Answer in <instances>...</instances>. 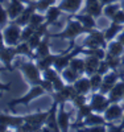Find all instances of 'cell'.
<instances>
[{
	"label": "cell",
	"instance_id": "obj_60",
	"mask_svg": "<svg viewBox=\"0 0 124 132\" xmlns=\"http://www.w3.org/2000/svg\"><path fill=\"white\" fill-rule=\"evenodd\" d=\"M120 4H121V8L124 9V0H121V2H120Z\"/></svg>",
	"mask_w": 124,
	"mask_h": 132
},
{
	"label": "cell",
	"instance_id": "obj_46",
	"mask_svg": "<svg viewBox=\"0 0 124 132\" xmlns=\"http://www.w3.org/2000/svg\"><path fill=\"white\" fill-rule=\"evenodd\" d=\"M111 69H110V66L107 65V62L104 61V60H100V62H99V66H98V70H96V73H99V74H102V75H106L108 71H110Z\"/></svg>",
	"mask_w": 124,
	"mask_h": 132
},
{
	"label": "cell",
	"instance_id": "obj_42",
	"mask_svg": "<svg viewBox=\"0 0 124 132\" xmlns=\"http://www.w3.org/2000/svg\"><path fill=\"white\" fill-rule=\"evenodd\" d=\"M42 74H44V79H48V81H50V82H53V81L58 77V71L54 70L53 68L46 69L45 71H42Z\"/></svg>",
	"mask_w": 124,
	"mask_h": 132
},
{
	"label": "cell",
	"instance_id": "obj_41",
	"mask_svg": "<svg viewBox=\"0 0 124 132\" xmlns=\"http://www.w3.org/2000/svg\"><path fill=\"white\" fill-rule=\"evenodd\" d=\"M41 41H42V36H40L37 32H35V33L32 35V37L28 40V44H29V46H30L33 50H36Z\"/></svg>",
	"mask_w": 124,
	"mask_h": 132
},
{
	"label": "cell",
	"instance_id": "obj_19",
	"mask_svg": "<svg viewBox=\"0 0 124 132\" xmlns=\"http://www.w3.org/2000/svg\"><path fill=\"white\" fill-rule=\"evenodd\" d=\"M0 123H4L12 128H19L24 123V116H12L7 114H0Z\"/></svg>",
	"mask_w": 124,
	"mask_h": 132
},
{
	"label": "cell",
	"instance_id": "obj_61",
	"mask_svg": "<svg viewBox=\"0 0 124 132\" xmlns=\"http://www.w3.org/2000/svg\"><path fill=\"white\" fill-rule=\"evenodd\" d=\"M3 96V91H0V98H2Z\"/></svg>",
	"mask_w": 124,
	"mask_h": 132
},
{
	"label": "cell",
	"instance_id": "obj_11",
	"mask_svg": "<svg viewBox=\"0 0 124 132\" xmlns=\"http://www.w3.org/2000/svg\"><path fill=\"white\" fill-rule=\"evenodd\" d=\"M49 114H50V110L49 111H45V112H36L32 115H27V116H24V122H28L33 126H36L41 131L42 126L46 123V119H48Z\"/></svg>",
	"mask_w": 124,
	"mask_h": 132
},
{
	"label": "cell",
	"instance_id": "obj_8",
	"mask_svg": "<svg viewBox=\"0 0 124 132\" xmlns=\"http://www.w3.org/2000/svg\"><path fill=\"white\" fill-rule=\"evenodd\" d=\"M75 89H74V85L69 83V85H65V87H62L61 90L58 91H54L53 96H54V101L58 102L60 104H65V102L70 101L71 96L75 94Z\"/></svg>",
	"mask_w": 124,
	"mask_h": 132
},
{
	"label": "cell",
	"instance_id": "obj_6",
	"mask_svg": "<svg viewBox=\"0 0 124 132\" xmlns=\"http://www.w3.org/2000/svg\"><path fill=\"white\" fill-rule=\"evenodd\" d=\"M110 104H111L110 99H108V98H106V95H104V94L99 93V91L93 93V95H91V102H90V106H91L93 111L102 114V112H104V111H106L107 107H108Z\"/></svg>",
	"mask_w": 124,
	"mask_h": 132
},
{
	"label": "cell",
	"instance_id": "obj_9",
	"mask_svg": "<svg viewBox=\"0 0 124 132\" xmlns=\"http://www.w3.org/2000/svg\"><path fill=\"white\" fill-rule=\"evenodd\" d=\"M37 11V2L36 0H32V2L24 8V11L20 13V16L16 19V20H12L15 21L16 24H19L20 27H25L29 24V20H30V16L33 12H36Z\"/></svg>",
	"mask_w": 124,
	"mask_h": 132
},
{
	"label": "cell",
	"instance_id": "obj_30",
	"mask_svg": "<svg viewBox=\"0 0 124 132\" xmlns=\"http://www.w3.org/2000/svg\"><path fill=\"white\" fill-rule=\"evenodd\" d=\"M88 78H90V83H91V91L93 93L99 91L100 86L103 83V75L99 74V73H94L93 75H90Z\"/></svg>",
	"mask_w": 124,
	"mask_h": 132
},
{
	"label": "cell",
	"instance_id": "obj_31",
	"mask_svg": "<svg viewBox=\"0 0 124 132\" xmlns=\"http://www.w3.org/2000/svg\"><path fill=\"white\" fill-rule=\"evenodd\" d=\"M121 8V4L118 2V3H112V4H107V5H104V8H103V15L107 17V19H112L114 17V15L118 12V11Z\"/></svg>",
	"mask_w": 124,
	"mask_h": 132
},
{
	"label": "cell",
	"instance_id": "obj_21",
	"mask_svg": "<svg viewBox=\"0 0 124 132\" xmlns=\"http://www.w3.org/2000/svg\"><path fill=\"white\" fill-rule=\"evenodd\" d=\"M100 60L94 57V56H87L85 60V74L86 75H93L94 73H96L98 66H99Z\"/></svg>",
	"mask_w": 124,
	"mask_h": 132
},
{
	"label": "cell",
	"instance_id": "obj_7",
	"mask_svg": "<svg viewBox=\"0 0 124 132\" xmlns=\"http://www.w3.org/2000/svg\"><path fill=\"white\" fill-rule=\"evenodd\" d=\"M123 115H124V106H120L119 103H111L103 112V116L107 120V123H114L116 120H121Z\"/></svg>",
	"mask_w": 124,
	"mask_h": 132
},
{
	"label": "cell",
	"instance_id": "obj_36",
	"mask_svg": "<svg viewBox=\"0 0 124 132\" xmlns=\"http://www.w3.org/2000/svg\"><path fill=\"white\" fill-rule=\"evenodd\" d=\"M45 21H46V19H45L44 15L37 13V12H33L32 16H30V20H29V24H28V25H30V27H33V28L36 29V28L40 27L42 23H45Z\"/></svg>",
	"mask_w": 124,
	"mask_h": 132
},
{
	"label": "cell",
	"instance_id": "obj_54",
	"mask_svg": "<svg viewBox=\"0 0 124 132\" xmlns=\"http://www.w3.org/2000/svg\"><path fill=\"white\" fill-rule=\"evenodd\" d=\"M8 129V126L4 124V123H0V132H5Z\"/></svg>",
	"mask_w": 124,
	"mask_h": 132
},
{
	"label": "cell",
	"instance_id": "obj_35",
	"mask_svg": "<svg viewBox=\"0 0 124 132\" xmlns=\"http://www.w3.org/2000/svg\"><path fill=\"white\" fill-rule=\"evenodd\" d=\"M93 112V108H91V106L90 104H83V106H81V107H78V114H77V122H82V120L86 118V116H88L90 114Z\"/></svg>",
	"mask_w": 124,
	"mask_h": 132
},
{
	"label": "cell",
	"instance_id": "obj_34",
	"mask_svg": "<svg viewBox=\"0 0 124 132\" xmlns=\"http://www.w3.org/2000/svg\"><path fill=\"white\" fill-rule=\"evenodd\" d=\"M70 68L74 69L77 73H79L81 75L85 74V60L78 58V57H74V58L70 61Z\"/></svg>",
	"mask_w": 124,
	"mask_h": 132
},
{
	"label": "cell",
	"instance_id": "obj_12",
	"mask_svg": "<svg viewBox=\"0 0 124 132\" xmlns=\"http://www.w3.org/2000/svg\"><path fill=\"white\" fill-rule=\"evenodd\" d=\"M58 106H60V103L54 101L53 106L50 107V114H49V116L46 119V123H45L48 128H50L52 132L61 131L60 129V126H58V120H57V110H58Z\"/></svg>",
	"mask_w": 124,
	"mask_h": 132
},
{
	"label": "cell",
	"instance_id": "obj_58",
	"mask_svg": "<svg viewBox=\"0 0 124 132\" xmlns=\"http://www.w3.org/2000/svg\"><path fill=\"white\" fill-rule=\"evenodd\" d=\"M4 46H5V45H4V42H0V50H2Z\"/></svg>",
	"mask_w": 124,
	"mask_h": 132
},
{
	"label": "cell",
	"instance_id": "obj_47",
	"mask_svg": "<svg viewBox=\"0 0 124 132\" xmlns=\"http://www.w3.org/2000/svg\"><path fill=\"white\" fill-rule=\"evenodd\" d=\"M52 83H53V89H54V91H58V90L62 89V87H65V79L62 78V75H61V77L58 75Z\"/></svg>",
	"mask_w": 124,
	"mask_h": 132
},
{
	"label": "cell",
	"instance_id": "obj_33",
	"mask_svg": "<svg viewBox=\"0 0 124 132\" xmlns=\"http://www.w3.org/2000/svg\"><path fill=\"white\" fill-rule=\"evenodd\" d=\"M121 75H123V74H119L118 70H110L106 75H103V82L114 86V85L121 78Z\"/></svg>",
	"mask_w": 124,
	"mask_h": 132
},
{
	"label": "cell",
	"instance_id": "obj_14",
	"mask_svg": "<svg viewBox=\"0 0 124 132\" xmlns=\"http://www.w3.org/2000/svg\"><path fill=\"white\" fill-rule=\"evenodd\" d=\"M102 124H108L107 123V120L104 119V116H102V115H99V112L96 114H94V112H91L88 116H86L82 122H81V127L79 128H82V127H88V126H102ZM78 128V129H79Z\"/></svg>",
	"mask_w": 124,
	"mask_h": 132
},
{
	"label": "cell",
	"instance_id": "obj_5",
	"mask_svg": "<svg viewBox=\"0 0 124 132\" xmlns=\"http://www.w3.org/2000/svg\"><path fill=\"white\" fill-rule=\"evenodd\" d=\"M4 41L7 45L16 46L21 40V27L16 24L15 21H11V24L4 29Z\"/></svg>",
	"mask_w": 124,
	"mask_h": 132
},
{
	"label": "cell",
	"instance_id": "obj_26",
	"mask_svg": "<svg viewBox=\"0 0 124 132\" xmlns=\"http://www.w3.org/2000/svg\"><path fill=\"white\" fill-rule=\"evenodd\" d=\"M107 53L112 54V56H121V54H124V45L119 41V40H112L108 42L107 45Z\"/></svg>",
	"mask_w": 124,
	"mask_h": 132
},
{
	"label": "cell",
	"instance_id": "obj_45",
	"mask_svg": "<svg viewBox=\"0 0 124 132\" xmlns=\"http://www.w3.org/2000/svg\"><path fill=\"white\" fill-rule=\"evenodd\" d=\"M111 21H114V23H118V24H123V25H124V9L120 8L118 12L114 15V17L111 19Z\"/></svg>",
	"mask_w": 124,
	"mask_h": 132
},
{
	"label": "cell",
	"instance_id": "obj_13",
	"mask_svg": "<svg viewBox=\"0 0 124 132\" xmlns=\"http://www.w3.org/2000/svg\"><path fill=\"white\" fill-rule=\"evenodd\" d=\"M82 3H83V0H62L58 4V7L62 9V12H67L70 15H74L81 9Z\"/></svg>",
	"mask_w": 124,
	"mask_h": 132
},
{
	"label": "cell",
	"instance_id": "obj_57",
	"mask_svg": "<svg viewBox=\"0 0 124 132\" xmlns=\"http://www.w3.org/2000/svg\"><path fill=\"white\" fill-rule=\"evenodd\" d=\"M21 2H22V3H27V4H29V3L32 2V0H21Z\"/></svg>",
	"mask_w": 124,
	"mask_h": 132
},
{
	"label": "cell",
	"instance_id": "obj_50",
	"mask_svg": "<svg viewBox=\"0 0 124 132\" xmlns=\"http://www.w3.org/2000/svg\"><path fill=\"white\" fill-rule=\"evenodd\" d=\"M112 85H108V83H106V82H103L102 83V86H100V89H99V93H102V94H104V95H107L110 91H111V89H112Z\"/></svg>",
	"mask_w": 124,
	"mask_h": 132
},
{
	"label": "cell",
	"instance_id": "obj_2",
	"mask_svg": "<svg viewBox=\"0 0 124 132\" xmlns=\"http://www.w3.org/2000/svg\"><path fill=\"white\" fill-rule=\"evenodd\" d=\"M19 69L20 71L24 74V77L27 78V81L32 85H40L42 78H41V70L38 69L37 63H35L32 60L28 61V62H22V63H19Z\"/></svg>",
	"mask_w": 124,
	"mask_h": 132
},
{
	"label": "cell",
	"instance_id": "obj_59",
	"mask_svg": "<svg viewBox=\"0 0 124 132\" xmlns=\"http://www.w3.org/2000/svg\"><path fill=\"white\" fill-rule=\"evenodd\" d=\"M3 70H8V69H7V68H5V66H4V68H0V73H2V71H3Z\"/></svg>",
	"mask_w": 124,
	"mask_h": 132
},
{
	"label": "cell",
	"instance_id": "obj_49",
	"mask_svg": "<svg viewBox=\"0 0 124 132\" xmlns=\"http://www.w3.org/2000/svg\"><path fill=\"white\" fill-rule=\"evenodd\" d=\"M48 27H49V24L46 23V21H45V23H42L40 27L36 28V32L38 33L40 36L44 37V36H46V35H48Z\"/></svg>",
	"mask_w": 124,
	"mask_h": 132
},
{
	"label": "cell",
	"instance_id": "obj_4",
	"mask_svg": "<svg viewBox=\"0 0 124 132\" xmlns=\"http://www.w3.org/2000/svg\"><path fill=\"white\" fill-rule=\"evenodd\" d=\"M83 48H104L107 49V40L104 37V32L93 29L83 41Z\"/></svg>",
	"mask_w": 124,
	"mask_h": 132
},
{
	"label": "cell",
	"instance_id": "obj_44",
	"mask_svg": "<svg viewBox=\"0 0 124 132\" xmlns=\"http://www.w3.org/2000/svg\"><path fill=\"white\" fill-rule=\"evenodd\" d=\"M16 131H20V132H32V131H40L36 126H33L28 122H24L19 128H16Z\"/></svg>",
	"mask_w": 124,
	"mask_h": 132
},
{
	"label": "cell",
	"instance_id": "obj_43",
	"mask_svg": "<svg viewBox=\"0 0 124 132\" xmlns=\"http://www.w3.org/2000/svg\"><path fill=\"white\" fill-rule=\"evenodd\" d=\"M8 19H9V15H8V11L5 8H3V5L0 4V28H4L8 23Z\"/></svg>",
	"mask_w": 124,
	"mask_h": 132
},
{
	"label": "cell",
	"instance_id": "obj_22",
	"mask_svg": "<svg viewBox=\"0 0 124 132\" xmlns=\"http://www.w3.org/2000/svg\"><path fill=\"white\" fill-rule=\"evenodd\" d=\"M49 38H50V35L48 33L46 36H44V40L40 42V45L37 46L36 49V57L37 60L38 58H44V57H46L50 54V48H49Z\"/></svg>",
	"mask_w": 124,
	"mask_h": 132
},
{
	"label": "cell",
	"instance_id": "obj_20",
	"mask_svg": "<svg viewBox=\"0 0 124 132\" xmlns=\"http://www.w3.org/2000/svg\"><path fill=\"white\" fill-rule=\"evenodd\" d=\"M16 52H17V56H28L29 60H37L36 57V53H33V49L29 46L28 41H20L17 45H16Z\"/></svg>",
	"mask_w": 124,
	"mask_h": 132
},
{
	"label": "cell",
	"instance_id": "obj_53",
	"mask_svg": "<svg viewBox=\"0 0 124 132\" xmlns=\"http://www.w3.org/2000/svg\"><path fill=\"white\" fill-rule=\"evenodd\" d=\"M118 40H119V41L123 44V45H124V29L119 33V35H118Z\"/></svg>",
	"mask_w": 124,
	"mask_h": 132
},
{
	"label": "cell",
	"instance_id": "obj_51",
	"mask_svg": "<svg viewBox=\"0 0 124 132\" xmlns=\"http://www.w3.org/2000/svg\"><path fill=\"white\" fill-rule=\"evenodd\" d=\"M12 83H2L0 82V91H9Z\"/></svg>",
	"mask_w": 124,
	"mask_h": 132
},
{
	"label": "cell",
	"instance_id": "obj_27",
	"mask_svg": "<svg viewBox=\"0 0 124 132\" xmlns=\"http://www.w3.org/2000/svg\"><path fill=\"white\" fill-rule=\"evenodd\" d=\"M107 49L104 48H83L82 49V54H85V56H94L99 60H104L106 58V52Z\"/></svg>",
	"mask_w": 124,
	"mask_h": 132
},
{
	"label": "cell",
	"instance_id": "obj_18",
	"mask_svg": "<svg viewBox=\"0 0 124 132\" xmlns=\"http://www.w3.org/2000/svg\"><path fill=\"white\" fill-rule=\"evenodd\" d=\"M73 85H74L75 91L79 93V94L87 95L91 91V83H90V78H87V77H79Z\"/></svg>",
	"mask_w": 124,
	"mask_h": 132
},
{
	"label": "cell",
	"instance_id": "obj_52",
	"mask_svg": "<svg viewBox=\"0 0 124 132\" xmlns=\"http://www.w3.org/2000/svg\"><path fill=\"white\" fill-rule=\"evenodd\" d=\"M99 2L103 5H107V4H112V3H118V2H120V0H99Z\"/></svg>",
	"mask_w": 124,
	"mask_h": 132
},
{
	"label": "cell",
	"instance_id": "obj_62",
	"mask_svg": "<svg viewBox=\"0 0 124 132\" xmlns=\"http://www.w3.org/2000/svg\"><path fill=\"white\" fill-rule=\"evenodd\" d=\"M86 2H95V0H86Z\"/></svg>",
	"mask_w": 124,
	"mask_h": 132
},
{
	"label": "cell",
	"instance_id": "obj_16",
	"mask_svg": "<svg viewBox=\"0 0 124 132\" xmlns=\"http://www.w3.org/2000/svg\"><path fill=\"white\" fill-rule=\"evenodd\" d=\"M57 120H58V126H60L61 131H63V132L69 131V128H70V112L65 111L63 104H60Z\"/></svg>",
	"mask_w": 124,
	"mask_h": 132
},
{
	"label": "cell",
	"instance_id": "obj_37",
	"mask_svg": "<svg viewBox=\"0 0 124 132\" xmlns=\"http://www.w3.org/2000/svg\"><path fill=\"white\" fill-rule=\"evenodd\" d=\"M107 126L106 124H102V126H88V127H82V128L77 129V131H79V132H104V131L108 129Z\"/></svg>",
	"mask_w": 124,
	"mask_h": 132
},
{
	"label": "cell",
	"instance_id": "obj_29",
	"mask_svg": "<svg viewBox=\"0 0 124 132\" xmlns=\"http://www.w3.org/2000/svg\"><path fill=\"white\" fill-rule=\"evenodd\" d=\"M81 77V74L79 73H77L74 69H71L70 66L69 68H66L63 71H62V78L67 82V83H74L78 78Z\"/></svg>",
	"mask_w": 124,
	"mask_h": 132
},
{
	"label": "cell",
	"instance_id": "obj_23",
	"mask_svg": "<svg viewBox=\"0 0 124 132\" xmlns=\"http://www.w3.org/2000/svg\"><path fill=\"white\" fill-rule=\"evenodd\" d=\"M75 20H78L79 23L82 24V25H85L86 28H88V29H95V27H96V23H95V17L94 16H91V15H88V13H79V15H71Z\"/></svg>",
	"mask_w": 124,
	"mask_h": 132
},
{
	"label": "cell",
	"instance_id": "obj_28",
	"mask_svg": "<svg viewBox=\"0 0 124 132\" xmlns=\"http://www.w3.org/2000/svg\"><path fill=\"white\" fill-rule=\"evenodd\" d=\"M55 57H57V56L49 54V56L44 57V58H38V61H37V66H38V69H40L41 71H45L46 69H49V68H52V66H54Z\"/></svg>",
	"mask_w": 124,
	"mask_h": 132
},
{
	"label": "cell",
	"instance_id": "obj_10",
	"mask_svg": "<svg viewBox=\"0 0 124 132\" xmlns=\"http://www.w3.org/2000/svg\"><path fill=\"white\" fill-rule=\"evenodd\" d=\"M15 56H17V52H16V46H11L7 45L4 46L2 50H0V61H2L5 68L8 69V71H12V60L15 58Z\"/></svg>",
	"mask_w": 124,
	"mask_h": 132
},
{
	"label": "cell",
	"instance_id": "obj_48",
	"mask_svg": "<svg viewBox=\"0 0 124 132\" xmlns=\"http://www.w3.org/2000/svg\"><path fill=\"white\" fill-rule=\"evenodd\" d=\"M40 85L44 87V90H45V91H48V93H50V94H53V93H54V89H53V83H52L50 81H48V79H42Z\"/></svg>",
	"mask_w": 124,
	"mask_h": 132
},
{
	"label": "cell",
	"instance_id": "obj_56",
	"mask_svg": "<svg viewBox=\"0 0 124 132\" xmlns=\"http://www.w3.org/2000/svg\"><path fill=\"white\" fill-rule=\"evenodd\" d=\"M120 127H121V129H124V115H123V118H121V123H120Z\"/></svg>",
	"mask_w": 124,
	"mask_h": 132
},
{
	"label": "cell",
	"instance_id": "obj_55",
	"mask_svg": "<svg viewBox=\"0 0 124 132\" xmlns=\"http://www.w3.org/2000/svg\"><path fill=\"white\" fill-rule=\"evenodd\" d=\"M0 42H4V33H2V30H0Z\"/></svg>",
	"mask_w": 124,
	"mask_h": 132
},
{
	"label": "cell",
	"instance_id": "obj_1",
	"mask_svg": "<svg viewBox=\"0 0 124 132\" xmlns=\"http://www.w3.org/2000/svg\"><path fill=\"white\" fill-rule=\"evenodd\" d=\"M93 29H88L85 25H82L78 20H75L73 16L67 17V25L65 28V30H62L58 35H50V37H57L61 40L69 38V40H75V37H78L82 33H90Z\"/></svg>",
	"mask_w": 124,
	"mask_h": 132
},
{
	"label": "cell",
	"instance_id": "obj_63",
	"mask_svg": "<svg viewBox=\"0 0 124 132\" xmlns=\"http://www.w3.org/2000/svg\"><path fill=\"white\" fill-rule=\"evenodd\" d=\"M123 106H124V96H123Z\"/></svg>",
	"mask_w": 124,
	"mask_h": 132
},
{
	"label": "cell",
	"instance_id": "obj_15",
	"mask_svg": "<svg viewBox=\"0 0 124 132\" xmlns=\"http://www.w3.org/2000/svg\"><path fill=\"white\" fill-rule=\"evenodd\" d=\"M103 8H104V5L100 3L99 0H95V2H86V8H85L83 12L98 19L99 16L103 15Z\"/></svg>",
	"mask_w": 124,
	"mask_h": 132
},
{
	"label": "cell",
	"instance_id": "obj_24",
	"mask_svg": "<svg viewBox=\"0 0 124 132\" xmlns=\"http://www.w3.org/2000/svg\"><path fill=\"white\" fill-rule=\"evenodd\" d=\"M123 29H124V25L123 24H118V23H114V21H112V23L108 25V28L104 30V37H106L107 42L114 40Z\"/></svg>",
	"mask_w": 124,
	"mask_h": 132
},
{
	"label": "cell",
	"instance_id": "obj_3",
	"mask_svg": "<svg viewBox=\"0 0 124 132\" xmlns=\"http://www.w3.org/2000/svg\"><path fill=\"white\" fill-rule=\"evenodd\" d=\"M44 93H45V90H44V87H42L41 85H35V86H32V89L28 91L27 95H24V96H21V98H17V99H13V101L8 102V107L12 110V108L16 107L17 104L28 106V104L33 101V99H36V98L41 96Z\"/></svg>",
	"mask_w": 124,
	"mask_h": 132
},
{
	"label": "cell",
	"instance_id": "obj_32",
	"mask_svg": "<svg viewBox=\"0 0 124 132\" xmlns=\"http://www.w3.org/2000/svg\"><path fill=\"white\" fill-rule=\"evenodd\" d=\"M104 61L107 62V65L110 66L111 70H118V68H119V66L121 65V62H123L119 56H112V54H110V53L106 54Z\"/></svg>",
	"mask_w": 124,
	"mask_h": 132
},
{
	"label": "cell",
	"instance_id": "obj_64",
	"mask_svg": "<svg viewBox=\"0 0 124 132\" xmlns=\"http://www.w3.org/2000/svg\"><path fill=\"white\" fill-rule=\"evenodd\" d=\"M0 2H2V0H0Z\"/></svg>",
	"mask_w": 124,
	"mask_h": 132
},
{
	"label": "cell",
	"instance_id": "obj_40",
	"mask_svg": "<svg viewBox=\"0 0 124 132\" xmlns=\"http://www.w3.org/2000/svg\"><path fill=\"white\" fill-rule=\"evenodd\" d=\"M55 0H38L37 2V11L38 12H46L48 8H50L52 5H54Z\"/></svg>",
	"mask_w": 124,
	"mask_h": 132
},
{
	"label": "cell",
	"instance_id": "obj_17",
	"mask_svg": "<svg viewBox=\"0 0 124 132\" xmlns=\"http://www.w3.org/2000/svg\"><path fill=\"white\" fill-rule=\"evenodd\" d=\"M8 15H9V19L11 21L12 20H16L20 13L24 11V5H22V2L21 0H9V4H8Z\"/></svg>",
	"mask_w": 124,
	"mask_h": 132
},
{
	"label": "cell",
	"instance_id": "obj_39",
	"mask_svg": "<svg viewBox=\"0 0 124 132\" xmlns=\"http://www.w3.org/2000/svg\"><path fill=\"white\" fill-rule=\"evenodd\" d=\"M35 32H36V29L33 28V27H30V25L22 27V30H21V40H20V41H28Z\"/></svg>",
	"mask_w": 124,
	"mask_h": 132
},
{
	"label": "cell",
	"instance_id": "obj_25",
	"mask_svg": "<svg viewBox=\"0 0 124 132\" xmlns=\"http://www.w3.org/2000/svg\"><path fill=\"white\" fill-rule=\"evenodd\" d=\"M62 13V9L58 7V5H52L50 8H48L46 13H45V19H46V23L50 25L53 24L54 21H57L58 17L61 16Z\"/></svg>",
	"mask_w": 124,
	"mask_h": 132
},
{
	"label": "cell",
	"instance_id": "obj_38",
	"mask_svg": "<svg viewBox=\"0 0 124 132\" xmlns=\"http://www.w3.org/2000/svg\"><path fill=\"white\" fill-rule=\"evenodd\" d=\"M70 101H71L73 104L78 108V107H81V106H83V104L86 103V95H85V94H79V93H75V94L71 96Z\"/></svg>",
	"mask_w": 124,
	"mask_h": 132
}]
</instances>
